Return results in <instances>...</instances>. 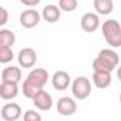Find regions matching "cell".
<instances>
[{"instance_id": "obj_1", "label": "cell", "mask_w": 121, "mask_h": 121, "mask_svg": "<svg viewBox=\"0 0 121 121\" xmlns=\"http://www.w3.org/2000/svg\"><path fill=\"white\" fill-rule=\"evenodd\" d=\"M48 81V71L46 69L37 67L29 73L26 80L23 81V94L27 98H33Z\"/></svg>"}, {"instance_id": "obj_2", "label": "cell", "mask_w": 121, "mask_h": 121, "mask_svg": "<svg viewBox=\"0 0 121 121\" xmlns=\"http://www.w3.org/2000/svg\"><path fill=\"white\" fill-rule=\"evenodd\" d=\"M120 64V56L112 48H103L100 50L98 56L93 61L94 71H108L111 73Z\"/></svg>"}, {"instance_id": "obj_3", "label": "cell", "mask_w": 121, "mask_h": 121, "mask_svg": "<svg viewBox=\"0 0 121 121\" xmlns=\"http://www.w3.org/2000/svg\"><path fill=\"white\" fill-rule=\"evenodd\" d=\"M101 30H103V36L110 47H112V48L121 47V24L118 20H114V19L105 20L103 23Z\"/></svg>"}, {"instance_id": "obj_4", "label": "cell", "mask_w": 121, "mask_h": 121, "mask_svg": "<svg viewBox=\"0 0 121 121\" xmlns=\"http://www.w3.org/2000/svg\"><path fill=\"white\" fill-rule=\"evenodd\" d=\"M71 93L77 100H86L91 94V83L87 77H77L71 83Z\"/></svg>"}, {"instance_id": "obj_5", "label": "cell", "mask_w": 121, "mask_h": 121, "mask_svg": "<svg viewBox=\"0 0 121 121\" xmlns=\"http://www.w3.org/2000/svg\"><path fill=\"white\" fill-rule=\"evenodd\" d=\"M17 61H19V66L23 67V69H31L36 61H37V53L34 48L31 47H24L19 51V56H17Z\"/></svg>"}, {"instance_id": "obj_6", "label": "cell", "mask_w": 121, "mask_h": 121, "mask_svg": "<svg viewBox=\"0 0 121 121\" xmlns=\"http://www.w3.org/2000/svg\"><path fill=\"white\" fill-rule=\"evenodd\" d=\"M41 19H43L41 14L36 9H27V10H23L20 13V24L24 29H33V27H36L40 23Z\"/></svg>"}, {"instance_id": "obj_7", "label": "cell", "mask_w": 121, "mask_h": 121, "mask_svg": "<svg viewBox=\"0 0 121 121\" xmlns=\"http://www.w3.org/2000/svg\"><path fill=\"white\" fill-rule=\"evenodd\" d=\"M2 118L4 121H17L22 115H23V111H22V107L17 104V103H7L2 107V112H0Z\"/></svg>"}, {"instance_id": "obj_8", "label": "cell", "mask_w": 121, "mask_h": 121, "mask_svg": "<svg viewBox=\"0 0 121 121\" xmlns=\"http://www.w3.org/2000/svg\"><path fill=\"white\" fill-rule=\"evenodd\" d=\"M80 24H81V29L86 31V33H94L98 27H100V17H98V13H84L81 20H80Z\"/></svg>"}, {"instance_id": "obj_9", "label": "cell", "mask_w": 121, "mask_h": 121, "mask_svg": "<svg viewBox=\"0 0 121 121\" xmlns=\"http://www.w3.org/2000/svg\"><path fill=\"white\" fill-rule=\"evenodd\" d=\"M77 111V103L71 97H61L57 101V112L64 117L73 115Z\"/></svg>"}, {"instance_id": "obj_10", "label": "cell", "mask_w": 121, "mask_h": 121, "mask_svg": "<svg viewBox=\"0 0 121 121\" xmlns=\"http://www.w3.org/2000/svg\"><path fill=\"white\" fill-rule=\"evenodd\" d=\"M51 84L57 91H64L69 88V86L71 84V78L70 74L64 70H58L53 74L51 77Z\"/></svg>"}, {"instance_id": "obj_11", "label": "cell", "mask_w": 121, "mask_h": 121, "mask_svg": "<svg viewBox=\"0 0 121 121\" xmlns=\"http://www.w3.org/2000/svg\"><path fill=\"white\" fill-rule=\"evenodd\" d=\"M31 100H33L36 108H39L41 111H48L53 107V98H51L50 93H47L46 90H40Z\"/></svg>"}, {"instance_id": "obj_12", "label": "cell", "mask_w": 121, "mask_h": 121, "mask_svg": "<svg viewBox=\"0 0 121 121\" xmlns=\"http://www.w3.org/2000/svg\"><path fill=\"white\" fill-rule=\"evenodd\" d=\"M19 94V84L17 83H12V81H2L0 84V98L9 101L16 98Z\"/></svg>"}, {"instance_id": "obj_13", "label": "cell", "mask_w": 121, "mask_h": 121, "mask_svg": "<svg viewBox=\"0 0 121 121\" xmlns=\"http://www.w3.org/2000/svg\"><path fill=\"white\" fill-rule=\"evenodd\" d=\"M41 17L47 23H57L61 17V9L56 4H48L41 10Z\"/></svg>"}, {"instance_id": "obj_14", "label": "cell", "mask_w": 121, "mask_h": 121, "mask_svg": "<svg viewBox=\"0 0 121 121\" xmlns=\"http://www.w3.org/2000/svg\"><path fill=\"white\" fill-rule=\"evenodd\" d=\"M2 81H12V83H20L22 81V70L17 66H7L2 71Z\"/></svg>"}, {"instance_id": "obj_15", "label": "cell", "mask_w": 121, "mask_h": 121, "mask_svg": "<svg viewBox=\"0 0 121 121\" xmlns=\"http://www.w3.org/2000/svg\"><path fill=\"white\" fill-rule=\"evenodd\" d=\"M93 83L100 90L107 88L111 84V73H108V71H94L93 73Z\"/></svg>"}, {"instance_id": "obj_16", "label": "cell", "mask_w": 121, "mask_h": 121, "mask_svg": "<svg viewBox=\"0 0 121 121\" xmlns=\"http://www.w3.org/2000/svg\"><path fill=\"white\" fill-rule=\"evenodd\" d=\"M93 6H94L95 12L101 16H108L114 10L112 0H93Z\"/></svg>"}, {"instance_id": "obj_17", "label": "cell", "mask_w": 121, "mask_h": 121, "mask_svg": "<svg viewBox=\"0 0 121 121\" xmlns=\"http://www.w3.org/2000/svg\"><path fill=\"white\" fill-rule=\"evenodd\" d=\"M16 43V34L12 30H0V47H13Z\"/></svg>"}, {"instance_id": "obj_18", "label": "cell", "mask_w": 121, "mask_h": 121, "mask_svg": "<svg viewBox=\"0 0 121 121\" xmlns=\"http://www.w3.org/2000/svg\"><path fill=\"white\" fill-rule=\"evenodd\" d=\"M58 7L61 12L71 13L78 7V0H58Z\"/></svg>"}, {"instance_id": "obj_19", "label": "cell", "mask_w": 121, "mask_h": 121, "mask_svg": "<svg viewBox=\"0 0 121 121\" xmlns=\"http://www.w3.org/2000/svg\"><path fill=\"white\" fill-rule=\"evenodd\" d=\"M13 58H14V53L12 47H0V63L7 64L13 61Z\"/></svg>"}, {"instance_id": "obj_20", "label": "cell", "mask_w": 121, "mask_h": 121, "mask_svg": "<svg viewBox=\"0 0 121 121\" xmlns=\"http://www.w3.org/2000/svg\"><path fill=\"white\" fill-rule=\"evenodd\" d=\"M23 120L24 121H40L41 120V115H40V112H37L34 110H27L23 114Z\"/></svg>"}, {"instance_id": "obj_21", "label": "cell", "mask_w": 121, "mask_h": 121, "mask_svg": "<svg viewBox=\"0 0 121 121\" xmlns=\"http://www.w3.org/2000/svg\"><path fill=\"white\" fill-rule=\"evenodd\" d=\"M0 13H2V17H0V26L4 27L6 23L9 22V12L6 10V7H0Z\"/></svg>"}, {"instance_id": "obj_22", "label": "cell", "mask_w": 121, "mask_h": 121, "mask_svg": "<svg viewBox=\"0 0 121 121\" xmlns=\"http://www.w3.org/2000/svg\"><path fill=\"white\" fill-rule=\"evenodd\" d=\"M40 2H41V0H20V3L27 6V7H36Z\"/></svg>"}, {"instance_id": "obj_23", "label": "cell", "mask_w": 121, "mask_h": 121, "mask_svg": "<svg viewBox=\"0 0 121 121\" xmlns=\"http://www.w3.org/2000/svg\"><path fill=\"white\" fill-rule=\"evenodd\" d=\"M117 77H118V80L121 81V66H118V69H117Z\"/></svg>"}, {"instance_id": "obj_24", "label": "cell", "mask_w": 121, "mask_h": 121, "mask_svg": "<svg viewBox=\"0 0 121 121\" xmlns=\"http://www.w3.org/2000/svg\"><path fill=\"white\" fill-rule=\"evenodd\" d=\"M120 104H121V93H120Z\"/></svg>"}]
</instances>
